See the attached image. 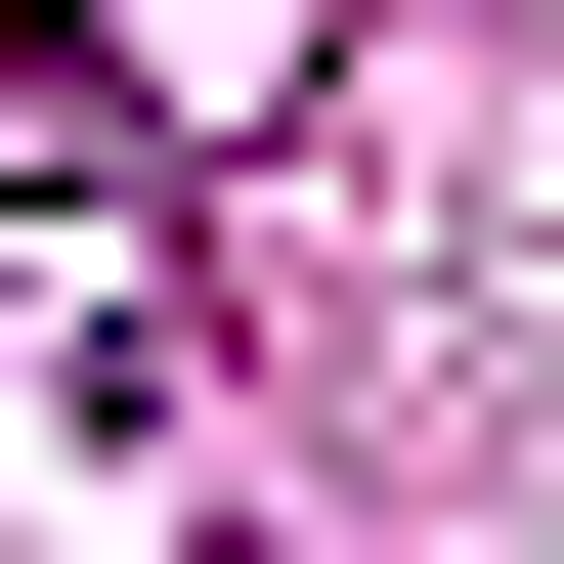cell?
<instances>
[{"instance_id":"1","label":"cell","mask_w":564,"mask_h":564,"mask_svg":"<svg viewBox=\"0 0 564 564\" xmlns=\"http://www.w3.org/2000/svg\"><path fill=\"white\" fill-rule=\"evenodd\" d=\"M217 564H261V521H217Z\"/></svg>"}]
</instances>
